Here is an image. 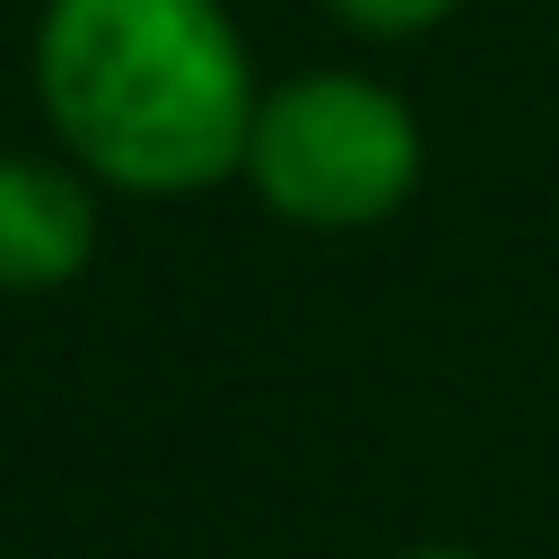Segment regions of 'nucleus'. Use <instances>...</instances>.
I'll use <instances>...</instances> for the list:
<instances>
[{
  "label": "nucleus",
  "mask_w": 559,
  "mask_h": 559,
  "mask_svg": "<svg viewBox=\"0 0 559 559\" xmlns=\"http://www.w3.org/2000/svg\"><path fill=\"white\" fill-rule=\"evenodd\" d=\"M35 96L87 183L183 201L245 175L262 114L227 0H44Z\"/></svg>",
  "instance_id": "f257e3e1"
},
{
  "label": "nucleus",
  "mask_w": 559,
  "mask_h": 559,
  "mask_svg": "<svg viewBox=\"0 0 559 559\" xmlns=\"http://www.w3.org/2000/svg\"><path fill=\"white\" fill-rule=\"evenodd\" d=\"M245 183L288 227H314V236L376 227L419 183V122L367 70H297V79L262 87V114L245 140Z\"/></svg>",
  "instance_id": "f03ea898"
},
{
  "label": "nucleus",
  "mask_w": 559,
  "mask_h": 559,
  "mask_svg": "<svg viewBox=\"0 0 559 559\" xmlns=\"http://www.w3.org/2000/svg\"><path fill=\"white\" fill-rule=\"evenodd\" d=\"M96 253V183L70 157L0 148V288L35 297L79 280Z\"/></svg>",
  "instance_id": "7ed1b4c3"
},
{
  "label": "nucleus",
  "mask_w": 559,
  "mask_h": 559,
  "mask_svg": "<svg viewBox=\"0 0 559 559\" xmlns=\"http://www.w3.org/2000/svg\"><path fill=\"white\" fill-rule=\"evenodd\" d=\"M349 35H376V44H402V35H428V26H445L463 0H323Z\"/></svg>",
  "instance_id": "20e7f679"
},
{
  "label": "nucleus",
  "mask_w": 559,
  "mask_h": 559,
  "mask_svg": "<svg viewBox=\"0 0 559 559\" xmlns=\"http://www.w3.org/2000/svg\"><path fill=\"white\" fill-rule=\"evenodd\" d=\"M411 559H489V550H463V542H437V550H411Z\"/></svg>",
  "instance_id": "39448f33"
}]
</instances>
